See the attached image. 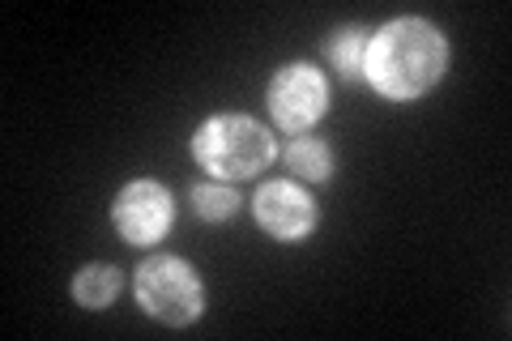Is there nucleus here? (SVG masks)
<instances>
[{
	"instance_id": "1",
	"label": "nucleus",
	"mask_w": 512,
	"mask_h": 341,
	"mask_svg": "<svg viewBox=\"0 0 512 341\" xmlns=\"http://www.w3.org/2000/svg\"><path fill=\"white\" fill-rule=\"evenodd\" d=\"M444 64H448V47L440 30L419 18H402L372 39L363 73L389 99H419L440 81Z\"/></svg>"
},
{
	"instance_id": "2",
	"label": "nucleus",
	"mask_w": 512,
	"mask_h": 341,
	"mask_svg": "<svg viewBox=\"0 0 512 341\" xmlns=\"http://www.w3.org/2000/svg\"><path fill=\"white\" fill-rule=\"evenodd\" d=\"M192 150H197L201 167L214 175H252L274 158V141L248 116H218L197 133Z\"/></svg>"
},
{
	"instance_id": "3",
	"label": "nucleus",
	"mask_w": 512,
	"mask_h": 341,
	"mask_svg": "<svg viewBox=\"0 0 512 341\" xmlns=\"http://www.w3.org/2000/svg\"><path fill=\"white\" fill-rule=\"evenodd\" d=\"M137 299L150 316L167 324H188L201 312V282L184 261L175 256H154L137 273Z\"/></svg>"
},
{
	"instance_id": "4",
	"label": "nucleus",
	"mask_w": 512,
	"mask_h": 341,
	"mask_svg": "<svg viewBox=\"0 0 512 341\" xmlns=\"http://www.w3.org/2000/svg\"><path fill=\"white\" fill-rule=\"evenodd\" d=\"M325 77L308 64H291V69H282L274 77V86H269V107H274V116L282 128H291V133H303L308 124L320 120V111H325Z\"/></svg>"
},
{
	"instance_id": "5",
	"label": "nucleus",
	"mask_w": 512,
	"mask_h": 341,
	"mask_svg": "<svg viewBox=\"0 0 512 341\" xmlns=\"http://www.w3.org/2000/svg\"><path fill=\"white\" fill-rule=\"evenodd\" d=\"M116 226L124 231V239L133 243H154L163 239V231L171 226V197L163 184L137 180L120 192L116 201Z\"/></svg>"
},
{
	"instance_id": "6",
	"label": "nucleus",
	"mask_w": 512,
	"mask_h": 341,
	"mask_svg": "<svg viewBox=\"0 0 512 341\" xmlns=\"http://www.w3.org/2000/svg\"><path fill=\"white\" fill-rule=\"evenodd\" d=\"M256 218L278 239H303L316 222V209L308 201V192L295 184H265L261 197H256Z\"/></svg>"
},
{
	"instance_id": "7",
	"label": "nucleus",
	"mask_w": 512,
	"mask_h": 341,
	"mask_svg": "<svg viewBox=\"0 0 512 341\" xmlns=\"http://www.w3.org/2000/svg\"><path fill=\"white\" fill-rule=\"evenodd\" d=\"M116 290H120V273L111 265H90L77 273V282H73V295L82 299V307H107L116 299Z\"/></svg>"
},
{
	"instance_id": "8",
	"label": "nucleus",
	"mask_w": 512,
	"mask_h": 341,
	"mask_svg": "<svg viewBox=\"0 0 512 341\" xmlns=\"http://www.w3.org/2000/svg\"><path fill=\"white\" fill-rule=\"evenodd\" d=\"M286 162H291V171H299L303 180H325V175H329V150L320 141H312V137L291 141Z\"/></svg>"
},
{
	"instance_id": "9",
	"label": "nucleus",
	"mask_w": 512,
	"mask_h": 341,
	"mask_svg": "<svg viewBox=\"0 0 512 341\" xmlns=\"http://www.w3.org/2000/svg\"><path fill=\"white\" fill-rule=\"evenodd\" d=\"M329 60H333V69H342L346 77H359V73H363V64H367L363 30H342V35H333V43H329Z\"/></svg>"
},
{
	"instance_id": "10",
	"label": "nucleus",
	"mask_w": 512,
	"mask_h": 341,
	"mask_svg": "<svg viewBox=\"0 0 512 341\" xmlns=\"http://www.w3.org/2000/svg\"><path fill=\"white\" fill-rule=\"evenodd\" d=\"M192 201H197V214L201 218H227L231 209L239 205L231 188L222 184H197V192H192Z\"/></svg>"
}]
</instances>
